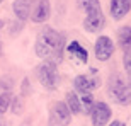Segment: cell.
Segmentation results:
<instances>
[{
  "label": "cell",
  "instance_id": "6da1fadb",
  "mask_svg": "<svg viewBox=\"0 0 131 126\" xmlns=\"http://www.w3.org/2000/svg\"><path fill=\"white\" fill-rule=\"evenodd\" d=\"M67 49V38L63 33H56L53 27H44L36 38L34 51L39 58L61 63L63 53Z\"/></svg>",
  "mask_w": 131,
  "mask_h": 126
},
{
  "label": "cell",
  "instance_id": "7a4b0ae2",
  "mask_svg": "<svg viewBox=\"0 0 131 126\" xmlns=\"http://www.w3.org/2000/svg\"><path fill=\"white\" fill-rule=\"evenodd\" d=\"M36 77L39 83L48 90H54L58 87V72H56V63L44 60L41 65L36 67Z\"/></svg>",
  "mask_w": 131,
  "mask_h": 126
},
{
  "label": "cell",
  "instance_id": "3957f363",
  "mask_svg": "<svg viewBox=\"0 0 131 126\" xmlns=\"http://www.w3.org/2000/svg\"><path fill=\"white\" fill-rule=\"evenodd\" d=\"M72 121V112L68 109L67 102L54 101L49 106V126H68Z\"/></svg>",
  "mask_w": 131,
  "mask_h": 126
},
{
  "label": "cell",
  "instance_id": "277c9868",
  "mask_svg": "<svg viewBox=\"0 0 131 126\" xmlns=\"http://www.w3.org/2000/svg\"><path fill=\"white\" fill-rule=\"evenodd\" d=\"M101 85V78L95 77V68H92V75H77L73 80V87L80 94L92 92Z\"/></svg>",
  "mask_w": 131,
  "mask_h": 126
},
{
  "label": "cell",
  "instance_id": "5b68a950",
  "mask_svg": "<svg viewBox=\"0 0 131 126\" xmlns=\"http://www.w3.org/2000/svg\"><path fill=\"white\" fill-rule=\"evenodd\" d=\"M114 43L109 36H99L94 44V55L99 61H107L114 55Z\"/></svg>",
  "mask_w": 131,
  "mask_h": 126
},
{
  "label": "cell",
  "instance_id": "8992f818",
  "mask_svg": "<svg viewBox=\"0 0 131 126\" xmlns=\"http://www.w3.org/2000/svg\"><path fill=\"white\" fill-rule=\"evenodd\" d=\"M111 107L109 104L104 101H99L94 104V109L90 112V119H92V124L94 126H106L107 123L111 121Z\"/></svg>",
  "mask_w": 131,
  "mask_h": 126
},
{
  "label": "cell",
  "instance_id": "52a82bcc",
  "mask_svg": "<svg viewBox=\"0 0 131 126\" xmlns=\"http://www.w3.org/2000/svg\"><path fill=\"white\" fill-rule=\"evenodd\" d=\"M128 87V80H124L121 73H112L109 77V82H107V92L111 96V99L117 102V99L123 96V92L126 90Z\"/></svg>",
  "mask_w": 131,
  "mask_h": 126
},
{
  "label": "cell",
  "instance_id": "ba28073f",
  "mask_svg": "<svg viewBox=\"0 0 131 126\" xmlns=\"http://www.w3.org/2000/svg\"><path fill=\"white\" fill-rule=\"evenodd\" d=\"M51 15V4L49 0H38L31 10V20L36 24H43Z\"/></svg>",
  "mask_w": 131,
  "mask_h": 126
},
{
  "label": "cell",
  "instance_id": "9c48e42d",
  "mask_svg": "<svg viewBox=\"0 0 131 126\" xmlns=\"http://www.w3.org/2000/svg\"><path fill=\"white\" fill-rule=\"evenodd\" d=\"M104 26H106V15H104L102 9L87 14V17L83 20V27H85V31H89V33H97Z\"/></svg>",
  "mask_w": 131,
  "mask_h": 126
},
{
  "label": "cell",
  "instance_id": "30bf717a",
  "mask_svg": "<svg viewBox=\"0 0 131 126\" xmlns=\"http://www.w3.org/2000/svg\"><path fill=\"white\" fill-rule=\"evenodd\" d=\"M34 7V0H15L12 4V10H14L15 17L19 20H27L31 17V10Z\"/></svg>",
  "mask_w": 131,
  "mask_h": 126
},
{
  "label": "cell",
  "instance_id": "8fae6325",
  "mask_svg": "<svg viewBox=\"0 0 131 126\" xmlns=\"http://www.w3.org/2000/svg\"><path fill=\"white\" fill-rule=\"evenodd\" d=\"M109 10L114 20H121L131 10V0H111Z\"/></svg>",
  "mask_w": 131,
  "mask_h": 126
},
{
  "label": "cell",
  "instance_id": "7c38bea8",
  "mask_svg": "<svg viewBox=\"0 0 131 126\" xmlns=\"http://www.w3.org/2000/svg\"><path fill=\"white\" fill-rule=\"evenodd\" d=\"M67 51H68V55H70V58L75 60L77 63H87L89 53H87V49L83 48L78 41H72V43H68L67 44Z\"/></svg>",
  "mask_w": 131,
  "mask_h": 126
},
{
  "label": "cell",
  "instance_id": "4fadbf2b",
  "mask_svg": "<svg viewBox=\"0 0 131 126\" xmlns=\"http://www.w3.org/2000/svg\"><path fill=\"white\" fill-rule=\"evenodd\" d=\"M117 43H119V48L126 53L131 51V26H123L117 31Z\"/></svg>",
  "mask_w": 131,
  "mask_h": 126
},
{
  "label": "cell",
  "instance_id": "5bb4252c",
  "mask_svg": "<svg viewBox=\"0 0 131 126\" xmlns=\"http://www.w3.org/2000/svg\"><path fill=\"white\" fill-rule=\"evenodd\" d=\"M65 102H67V106H68V109H70L72 114H82L80 97H78L75 92H67V99H65Z\"/></svg>",
  "mask_w": 131,
  "mask_h": 126
},
{
  "label": "cell",
  "instance_id": "9a60e30c",
  "mask_svg": "<svg viewBox=\"0 0 131 126\" xmlns=\"http://www.w3.org/2000/svg\"><path fill=\"white\" fill-rule=\"evenodd\" d=\"M80 104H82V112L87 114V116H90V112H92V109H94V104H95L92 92L82 94V96H80Z\"/></svg>",
  "mask_w": 131,
  "mask_h": 126
},
{
  "label": "cell",
  "instance_id": "2e32d148",
  "mask_svg": "<svg viewBox=\"0 0 131 126\" xmlns=\"http://www.w3.org/2000/svg\"><path fill=\"white\" fill-rule=\"evenodd\" d=\"M78 7L82 10H85V14H90V12H95V10H101V2L99 0H77Z\"/></svg>",
  "mask_w": 131,
  "mask_h": 126
},
{
  "label": "cell",
  "instance_id": "e0dca14e",
  "mask_svg": "<svg viewBox=\"0 0 131 126\" xmlns=\"http://www.w3.org/2000/svg\"><path fill=\"white\" fill-rule=\"evenodd\" d=\"M10 111L15 116H20L24 112V97L22 96H12V102H10Z\"/></svg>",
  "mask_w": 131,
  "mask_h": 126
},
{
  "label": "cell",
  "instance_id": "ac0fdd59",
  "mask_svg": "<svg viewBox=\"0 0 131 126\" xmlns=\"http://www.w3.org/2000/svg\"><path fill=\"white\" fill-rule=\"evenodd\" d=\"M10 102H12V94L9 90H2V94H0V114H5L9 111Z\"/></svg>",
  "mask_w": 131,
  "mask_h": 126
},
{
  "label": "cell",
  "instance_id": "d6986e66",
  "mask_svg": "<svg viewBox=\"0 0 131 126\" xmlns=\"http://www.w3.org/2000/svg\"><path fill=\"white\" fill-rule=\"evenodd\" d=\"M117 104L119 106H129L131 104V80H128V87L123 92V96L117 99Z\"/></svg>",
  "mask_w": 131,
  "mask_h": 126
},
{
  "label": "cell",
  "instance_id": "ffe728a7",
  "mask_svg": "<svg viewBox=\"0 0 131 126\" xmlns=\"http://www.w3.org/2000/svg\"><path fill=\"white\" fill-rule=\"evenodd\" d=\"M12 87H14V80H12V77H10V75H2V77H0V89L10 92Z\"/></svg>",
  "mask_w": 131,
  "mask_h": 126
},
{
  "label": "cell",
  "instance_id": "44dd1931",
  "mask_svg": "<svg viewBox=\"0 0 131 126\" xmlns=\"http://www.w3.org/2000/svg\"><path fill=\"white\" fill-rule=\"evenodd\" d=\"M124 70L128 73V80H131V51L124 53Z\"/></svg>",
  "mask_w": 131,
  "mask_h": 126
},
{
  "label": "cell",
  "instance_id": "7402d4cb",
  "mask_svg": "<svg viewBox=\"0 0 131 126\" xmlns=\"http://www.w3.org/2000/svg\"><path fill=\"white\" fill-rule=\"evenodd\" d=\"M29 94V78H24L22 80V85H20V96L26 97Z\"/></svg>",
  "mask_w": 131,
  "mask_h": 126
},
{
  "label": "cell",
  "instance_id": "603a6c76",
  "mask_svg": "<svg viewBox=\"0 0 131 126\" xmlns=\"http://www.w3.org/2000/svg\"><path fill=\"white\" fill-rule=\"evenodd\" d=\"M20 29H22V20H19L17 24L12 26V31H10V34H12V36H15V33L19 34V33H20Z\"/></svg>",
  "mask_w": 131,
  "mask_h": 126
},
{
  "label": "cell",
  "instance_id": "cb8c5ba5",
  "mask_svg": "<svg viewBox=\"0 0 131 126\" xmlns=\"http://www.w3.org/2000/svg\"><path fill=\"white\" fill-rule=\"evenodd\" d=\"M121 124H123V123H121V121H117V119H114L112 123H109V126H121Z\"/></svg>",
  "mask_w": 131,
  "mask_h": 126
},
{
  "label": "cell",
  "instance_id": "d4e9b609",
  "mask_svg": "<svg viewBox=\"0 0 131 126\" xmlns=\"http://www.w3.org/2000/svg\"><path fill=\"white\" fill-rule=\"evenodd\" d=\"M29 123H31V119H26V121L22 123V126H29Z\"/></svg>",
  "mask_w": 131,
  "mask_h": 126
},
{
  "label": "cell",
  "instance_id": "484cf974",
  "mask_svg": "<svg viewBox=\"0 0 131 126\" xmlns=\"http://www.w3.org/2000/svg\"><path fill=\"white\" fill-rule=\"evenodd\" d=\"M0 29H4V20H0Z\"/></svg>",
  "mask_w": 131,
  "mask_h": 126
},
{
  "label": "cell",
  "instance_id": "4316f807",
  "mask_svg": "<svg viewBox=\"0 0 131 126\" xmlns=\"http://www.w3.org/2000/svg\"><path fill=\"white\" fill-rule=\"evenodd\" d=\"M0 126H4V124H2V121H0Z\"/></svg>",
  "mask_w": 131,
  "mask_h": 126
},
{
  "label": "cell",
  "instance_id": "83f0119b",
  "mask_svg": "<svg viewBox=\"0 0 131 126\" xmlns=\"http://www.w3.org/2000/svg\"><path fill=\"white\" fill-rule=\"evenodd\" d=\"M2 2H4V0H0V4H2Z\"/></svg>",
  "mask_w": 131,
  "mask_h": 126
},
{
  "label": "cell",
  "instance_id": "f1b7e54d",
  "mask_svg": "<svg viewBox=\"0 0 131 126\" xmlns=\"http://www.w3.org/2000/svg\"><path fill=\"white\" fill-rule=\"evenodd\" d=\"M0 48H2V44H0Z\"/></svg>",
  "mask_w": 131,
  "mask_h": 126
},
{
  "label": "cell",
  "instance_id": "f546056e",
  "mask_svg": "<svg viewBox=\"0 0 131 126\" xmlns=\"http://www.w3.org/2000/svg\"><path fill=\"white\" fill-rule=\"evenodd\" d=\"M121 126H124V124H121Z\"/></svg>",
  "mask_w": 131,
  "mask_h": 126
}]
</instances>
